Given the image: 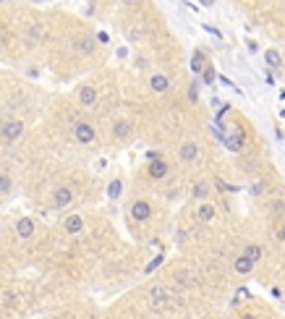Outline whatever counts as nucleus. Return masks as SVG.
Masks as SVG:
<instances>
[{
	"label": "nucleus",
	"instance_id": "1a4fd4ad",
	"mask_svg": "<svg viewBox=\"0 0 285 319\" xmlns=\"http://www.w3.org/2000/svg\"><path fill=\"white\" fill-rule=\"evenodd\" d=\"M78 100H82V105H94V102H97V92L92 86H82V89H78Z\"/></svg>",
	"mask_w": 285,
	"mask_h": 319
},
{
	"label": "nucleus",
	"instance_id": "f3484780",
	"mask_svg": "<svg viewBox=\"0 0 285 319\" xmlns=\"http://www.w3.org/2000/svg\"><path fill=\"white\" fill-rule=\"evenodd\" d=\"M202 78H204V84H212L214 82V68L207 66V68H204V74H202Z\"/></svg>",
	"mask_w": 285,
	"mask_h": 319
},
{
	"label": "nucleus",
	"instance_id": "4be33fe9",
	"mask_svg": "<svg viewBox=\"0 0 285 319\" xmlns=\"http://www.w3.org/2000/svg\"><path fill=\"white\" fill-rule=\"evenodd\" d=\"M204 191H207V186H204V184H196V188H194V194H196V196H202Z\"/></svg>",
	"mask_w": 285,
	"mask_h": 319
},
{
	"label": "nucleus",
	"instance_id": "a211bd4d",
	"mask_svg": "<svg viewBox=\"0 0 285 319\" xmlns=\"http://www.w3.org/2000/svg\"><path fill=\"white\" fill-rule=\"evenodd\" d=\"M228 150H241V136H228Z\"/></svg>",
	"mask_w": 285,
	"mask_h": 319
},
{
	"label": "nucleus",
	"instance_id": "dca6fc26",
	"mask_svg": "<svg viewBox=\"0 0 285 319\" xmlns=\"http://www.w3.org/2000/svg\"><path fill=\"white\" fill-rule=\"evenodd\" d=\"M264 58H267V63H270L272 68H278V66H280V55H278L275 50H267V55H264Z\"/></svg>",
	"mask_w": 285,
	"mask_h": 319
},
{
	"label": "nucleus",
	"instance_id": "f8f14e48",
	"mask_svg": "<svg viewBox=\"0 0 285 319\" xmlns=\"http://www.w3.org/2000/svg\"><path fill=\"white\" fill-rule=\"evenodd\" d=\"M191 71H194V74H204V52H202V50L194 52V58H191Z\"/></svg>",
	"mask_w": 285,
	"mask_h": 319
},
{
	"label": "nucleus",
	"instance_id": "39448f33",
	"mask_svg": "<svg viewBox=\"0 0 285 319\" xmlns=\"http://www.w3.org/2000/svg\"><path fill=\"white\" fill-rule=\"evenodd\" d=\"M196 157H199V146L194 144V142L180 144V160H184V162H194Z\"/></svg>",
	"mask_w": 285,
	"mask_h": 319
},
{
	"label": "nucleus",
	"instance_id": "a878e982",
	"mask_svg": "<svg viewBox=\"0 0 285 319\" xmlns=\"http://www.w3.org/2000/svg\"><path fill=\"white\" fill-rule=\"evenodd\" d=\"M241 319H256L254 314H246V316H241Z\"/></svg>",
	"mask_w": 285,
	"mask_h": 319
},
{
	"label": "nucleus",
	"instance_id": "6ab92c4d",
	"mask_svg": "<svg viewBox=\"0 0 285 319\" xmlns=\"http://www.w3.org/2000/svg\"><path fill=\"white\" fill-rule=\"evenodd\" d=\"M8 191H10V178L0 176V194H8Z\"/></svg>",
	"mask_w": 285,
	"mask_h": 319
},
{
	"label": "nucleus",
	"instance_id": "9b49d317",
	"mask_svg": "<svg viewBox=\"0 0 285 319\" xmlns=\"http://www.w3.org/2000/svg\"><path fill=\"white\" fill-rule=\"evenodd\" d=\"M82 228H84V220L78 218V214H71V218L66 220V230H68V233H78Z\"/></svg>",
	"mask_w": 285,
	"mask_h": 319
},
{
	"label": "nucleus",
	"instance_id": "0eeeda50",
	"mask_svg": "<svg viewBox=\"0 0 285 319\" xmlns=\"http://www.w3.org/2000/svg\"><path fill=\"white\" fill-rule=\"evenodd\" d=\"M233 270L238 272V275H248V272L254 270V262L246 259V256H238V259L233 262Z\"/></svg>",
	"mask_w": 285,
	"mask_h": 319
},
{
	"label": "nucleus",
	"instance_id": "2eb2a0df",
	"mask_svg": "<svg viewBox=\"0 0 285 319\" xmlns=\"http://www.w3.org/2000/svg\"><path fill=\"white\" fill-rule=\"evenodd\" d=\"M244 256H246V259H252V262H256V259L262 256V246L248 244V246H246V252H244Z\"/></svg>",
	"mask_w": 285,
	"mask_h": 319
},
{
	"label": "nucleus",
	"instance_id": "412c9836",
	"mask_svg": "<svg viewBox=\"0 0 285 319\" xmlns=\"http://www.w3.org/2000/svg\"><path fill=\"white\" fill-rule=\"evenodd\" d=\"M92 48H94V42H92V40L86 37V40L82 42V50H86V52H92Z\"/></svg>",
	"mask_w": 285,
	"mask_h": 319
},
{
	"label": "nucleus",
	"instance_id": "7ed1b4c3",
	"mask_svg": "<svg viewBox=\"0 0 285 319\" xmlns=\"http://www.w3.org/2000/svg\"><path fill=\"white\" fill-rule=\"evenodd\" d=\"M150 214H152V207H150V204H146V202H134L131 204V218L134 220H150Z\"/></svg>",
	"mask_w": 285,
	"mask_h": 319
},
{
	"label": "nucleus",
	"instance_id": "393cba45",
	"mask_svg": "<svg viewBox=\"0 0 285 319\" xmlns=\"http://www.w3.org/2000/svg\"><path fill=\"white\" fill-rule=\"evenodd\" d=\"M278 236H280V238H282V241H285V228H282V230H280Z\"/></svg>",
	"mask_w": 285,
	"mask_h": 319
},
{
	"label": "nucleus",
	"instance_id": "6e6552de",
	"mask_svg": "<svg viewBox=\"0 0 285 319\" xmlns=\"http://www.w3.org/2000/svg\"><path fill=\"white\" fill-rule=\"evenodd\" d=\"M16 233H18L21 238H29V236L34 233V222H32L29 218H21V220L16 222Z\"/></svg>",
	"mask_w": 285,
	"mask_h": 319
},
{
	"label": "nucleus",
	"instance_id": "9d476101",
	"mask_svg": "<svg viewBox=\"0 0 285 319\" xmlns=\"http://www.w3.org/2000/svg\"><path fill=\"white\" fill-rule=\"evenodd\" d=\"M150 86L154 89V92H165V89L170 86V82H168V76L157 74V76H152V78H150Z\"/></svg>",
	"mask_w": 285,
	"mask_h": 319
},
{
	"label": "nucleus",
	"instance_id": "5701e85b",
	"mask_svg": "<svg viewBox=\"0 0 285 319\" xmlns=\"http://www.w3.org/2000/svg\"><path fill=\"white\" fill-rule=\"evenodd\" d=\"M152 298H154V301H162V288H154V293H152Z\"/></svg>",
	"mask_w": 285,
	"mask_h": 319
},
{
	"label": "nucleus",
	"instance_id": "f03ea898",
	"mask_svg": "<svg viewBox=\"0 0 285 319\" xmlns=\"http://www.w3.org/2000/svg\"><path fill=\"white\" fill-rule=\"evenodd\" d=\"M76 142L78 144H92L94 142V128L89 123H76Z\"/></svg>",
	"mask_w": 285,
	"mask_h": 319
},
{
	"label": "nucleus",
	"instance_id": "423d86ee",
	"mask_svg": "<svg viewBox=\"0 0 285 319\" xmlns=\"http://www.w3.org/2000/svg\"><path fill=\"white\" fill-rule=\"evenodd\" d=\"M168 176V162L165 160H152L150 162V178H165Z\"/></svg>",
	"mask_w": 285,
	"mask_h": 319
},
{
	"label": "nucleus",
	"instance_id": "b1692460",
	"mask_svg": "<svg viewBox=\"0 0 285 319\" xmlns=\"http://www.w3.org/2000/svg\"><path fill=\"white\" fill-rule=\"evenodd\" d=\"M196 94H199V92H196V84H194V86L188 89V97H191V100H196Z\"/></svg>",
	"mask_w": 285,
	"mask_h": 319
},
{
	"label": "nucleus",
	"instance_id": "4468645a",
	"mask_svg": "<svg viewBox=\"0 0 285 319\" xmlns=\"http://www.w3.org/2000/svg\"><path fill=\"white\" fill-rule=\"evenodd\" d=\"M196 218H199L202 222L212 220V218H214V207H212V204H202V207L196 210Z\"/></svg>",
	"mask_w": 285,
	"mask_h": 319
},
{
	"label": "nucleus",
	"instance_id": "ddd939ff",
	"mask_svg": "<svg viewBox=\"0 0 285 319\" xmlns=\"http://www.w3.org/2000/svg\"><path fill=\"white\" fill-rule=\"evenodd\" d=\"M112 131H116L118 139H126V136L131 134V123H128V120H118L116 126H112Z\"/></svg>",
	"mask_w": 285,
	"mask_h": 319
},
{
	"label": "nucleus",
	"instance_id": "f257e3e1",
	"mask_svg": "<svg viewBox=\"0 0 285 319\" xmlns=\"http://www.w3.org/2000/svg\"><path fill=\"white\" fill-rule=\"evenodd\" d=\"M21 134H24V123H21V120H6L3 126H0V136H3L6 142L18 139Z\"/></svg>",
	"mask_w": 285,
	"mask_h": 319
},
{
	"label": "nucleus",
	"instance_id": "aec40b11",
	"mask_svg": "<svg viewBox=\"0 0 285 319\" xmlns=\"http://www.w3.org/2000/svg\"><path fill=\"white\" fill-rule=\"evenodd\" d=\"M118 194H120V180H112V184H110V196L116 199Z\"/></svg>",
	"mask_w": 285,
	"mask_h": 319
},
{
	"label": "nucleus",
	"instance_id": "20e7f679",
	"mask_svg": "<svg viewBox=\"0 0 285 319\" xmlns=\"http://www.w3.org/2000/svg\"><path fill=\"white\" fill-rule=\"evenodd\" d=\"M52 204H55V207H58V210L68 207V204H71V191H68L66 186L55 188V194H52Z\"/></svg>",
	"mask_w": 285,
	"mask_h": 319
}]
</instances>
